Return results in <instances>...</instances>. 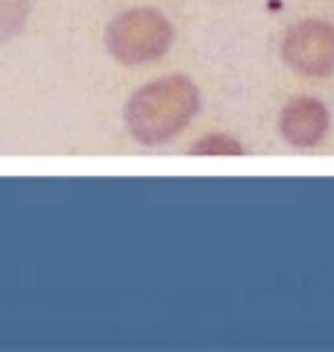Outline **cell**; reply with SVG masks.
<instances>
[{
    "label": "cell",
    "instance_id": "cell-1",
    "mask_svg": "<svg viewBox=\"0 0 334 352\" xmlns=\"http://www.w3.org/2000/svg\"><path fill=\"white\" fill-rule=\"evenodd\" d=\"M199 112V91L188 76H162L138 88L126 103V129L141 144H164Z\"/></svg>",
    "mask_w": 334,
    "mask_h": 352
},
{
    "label": "cell",
    "instance_id": "cell-2",
    "mask_svg": "<svg viewBox=\"0 0 334 352\" xmlns=\"http://www.w3.org/2000/svg\"><path fill=\"white\" fill-rule=\"evenodd\" d=\"M173 44V27L155 9L120 12L106 30V47L118 62L144 65L162 59Z\"/></svg>",
    "mask_w": 334,
    "mask_h": 352
},
{
    "label": "cell",
    "instance_id": "cell-3",
    "mask_svg": "<svg viewBox=\"0 0 334 352\" xmlns=\"http://www.w3.org/2000/svg\"><path fill=\"white\" fill-rule=\"evenodd\" d=\"M282 56L305 76L334 74V27L326 21H302L291 27L282 44Z\"/></svg>",
    "mask_w": 334,
    "mask_h": 352
},
{
    "label": "cell",
    "instance_id": "cell-4",
    "mask_svg": "<svg viewBox=\"0 0 334 352\" xmlns=\"http://www.w3.org/2000/svg\"><path fill=\"white\" fill-rule=\"evenodd\" d=\"M278 129L287 144L293 147H317L329 132V112L314 97H296L285 106L278 118Z\"/></svg>",
    "mask_w": 334,
    "mask_h": 352
},
{
    "label": "cell",
    "instance_id": "cell-5",
    "mask_svg": "<svg viewBox=\"0 0 334 352\" xmlns=\"http://www.w3.org/2000/svg\"><path fill=\"white\" fill-rule=\"evenodd\" d=\"M30 18V0H0V41L18 36Z\"/></svg>",
    "mask_w": 334,
    "mask_h": 352
},
{
    "label": "cell",
    "instance_id": "cell-6",
    "mask_svg": "<svg viewBox=\"0 0 334 352\" xmlns=\"http://www.w3.org/2000/svg\"><path fill=\"white\" fill-rule=\"evenodd\" d=\"M191 153H197V156H241L243 144L229 135H208V138H199L191 147Z\"/></svg>",
    "mask_w": 334,
    "mask_h": 352
}]
</instances>
